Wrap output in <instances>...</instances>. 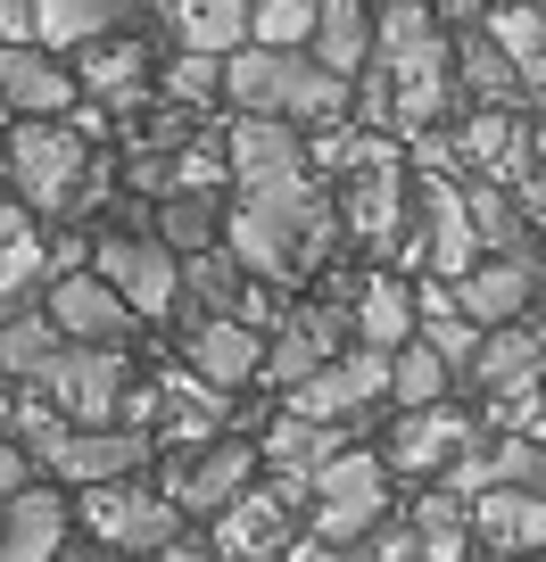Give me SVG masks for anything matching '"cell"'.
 Returning <instances> with one entry per match:
<instances>
[{"label": "cell", "instance_id": "6da1fadb", "mask_svg": "<svg viewBox=\"0 0 546 562\" xmlns=\"http://www.w3.org/2000/svg\"><path fill=\"white\" fill-rule=\"evenodd\" d=\"M339 191H323L315 175H274V182H241L232 199V224H224V248L248 265L257 281H299L332 257L339 240Z\"/></svg>", "mask_w": 546, "mask_h": 562}, {"label": "cell", "instance_id": "7a4b0ae2", "mask_svg": "<svg viewBox=\"0 0 546 562\" xmlns=\"http://www.w3.org/2000/svg\"><path fill=\"white\" fill-rule=\"evenodd\" d=\"M83 175H91L83 124H67V116H18V133H9V191H18L25 207H42L58 224L67 199L83 191Z\"/></svg>", "mask_w": 546, "mask_h": 562}, {"label": "cell", "instance_id": "3957f363", "mask_svg": "<svg viewBox=\"0 0 546 562\" xmlns=\"http://www.w3.org/2000/svg\"><path fill=\"white\" fill-rule=\"evenodd\" d=\"M381 513H389V456L339 447V456L315 472V538H332V546L356 554V546L381 529Z\"/></svg>", "mask_w": 546, "mask_h": 562}, {"label": "cell", "instance_id": "277c9868", "mask_svg": "<svg viewBox=\"0 0 546 562\" xmlns=\"http://www.w3.org/2000/svg\"><path fill=\"white\" fill-rule=\"evenodd\" d=\"M34 389L75 422V430H100V422H116V414H124V389H133V372H124V348H100V339H67V348H58L51 364L34 372Z\"/></svg>", "mask_w": 546, "mask_h": 562}, {"label": "cell", "instance_id": "5b68a950", "mask_svg": "<svg viewBox=\"0 0 546 562\" xmlns=\"http://www.w3.org/2000/svg\"><path fill=\"white\" fill-rule=\"evenodd\" d=\"M182 521H191V513H182L166 488H133V480L83 488V529L108 546V554H133V562H149L158 546H175V538H182Z\"/></svg>", "mask_w": 546, "mask_h": 562}, {"label": "cell", "instance_id": "8992f818", "mask_svg": "<svg viewBox=\"0 0 546 562\" xmlns=\"http://www.w3.org/2000/svg\"><path fill=\"white\" fill-rule=\"evenodd\" d=\"M91 248H100V257H91V273L116 281L142 323H158V315H175V306H182V257L158 240V232H100Z\"/></svg>", "mask_w": 546, "mask_h": 562}, {"label": "cell", "instance_id": "52a82bcc", "mask_svg": "<svg viewBox=\"0 0 546 562\" xmlns=\"http://www.w3.org/2000/svg\"><path fill=\"white\" fill-rule=\"evenodd\" d=\"M257 463H265V447L208 439V447H191V456L166 463V496H175L182 513H199V521H215L224 505H241V496L257 488Z\"/></svg>", "mask_w": 546, "mask_h": 562}, {"label": "cell", "instance_id": "ba28073f", "mask_svg": "<svg viewBox=\"0 0 546 562\" xmlns=\"http://www.w3.org/2000/svg\"><path fill=\"white\" fill-rule=\"evenodd\" d=\"M389 372H398V356H389V348H365V339H356V348H348V356H332L315 381L290 389L282 414H307V422H348V414H365L372 397H389Z\"/></svg>", "mask_w": 546, "mask_h": 562}, {"label": "cell", "instance_id": "9c48e42d", "mask_svg": "<svg viewBox=\"0 0 546 562\" xmlns=\"http://www.w3.org/2000/svg\"><path fill=\"white\" fill-rule=\"evenodd\" d=\"M405 207H414V191H405V158L381 140V149H372V158L339 182V224H348V240L389 248V240L405 232Z\"/></svg>", "mask_w": 546, "mask_h": 562}, {"label": "cell", "instance_id": "30bf717a", "mask_svg": "<svg viewBox=\"0 0 546 562\" xmlns=\"http://www.w3.org/2000/svg\"><path fill=\"white\" fill-rule=\"evenodd\" d=\"M142 463H158V439L133 430V422H100V430H67L42 472L75 480V488H108V480H133Z\"/></svg>", "mask_w": 546, "mask_h": 562}, {"label": "cell", "instance_id": "8fae6325", "mask_svg": "<svg viewBox=\"0 0 546 562\" xmlns=\"http://www.w3.org/2000/svg\"><path fill=\"white\" fill-rule=\"evenodd\" d=\"M265 348H274V339L248 315H182V356H191V372L215 381V389L265 381Z\"/></svg>", "mask_w": 546, "mask_h": 562}, {"label": "cell", "instance_id": "7c38bea8", "mask_svg": "<svg viewBox=\"0 0 546 562\" xmlns=\"http://www.w3.org/2000/svg\"><path fill=\"white\" fill-rule=\"evenodd\" d=\"M464 447H472V422H464L456 405H414V414L389 430L381 456H389V472H398V480H447Z\"/></svg>", "mask_w": 546, "mask_h": 562}, {"label": "cell", "instance_id": "4fadbf2b", "mask_svg": "<svg viewBox=\"0 0 546 562\" xmlns=\"http://www.w3.org/2000/svg\"><path fill=\"white\" fill-rule=\"evenodd\" d=\"M538 290H546V281H538V257H530V248H505V257L472 265V273L456 281L464 315H472L480 331H505V323H530V299H538Z\"/></svg>", "mask_w": 546, "mask_h": 562}, {"label": "cell", "instance_id": "5bb4252c", "mask_svg": "<svg viewBox=\"0 0 546 562\" xmlns=\"http://www.w3.org/2000/svg\"><path fill=\"white\" fill-rule=\"evenodd\" d=\"M51 315H58V331L67 339H100V348H124L133 339V299H124L108 273H58L51 281Z\"/></svg>", "mask_w": 546, "mask_h": 562}, {"label": "cell", "instance_id": "9a60e30c", "mask_svg": "<svg viewBox=\"0 0 546 562\" xmlns=\"http://www.w3.org/2000/svg\"><path fill=\"white\" fill-rule=\"evenodd\" d=\"M75 546V505L34 480L25 496H9V529H0V562H58Z\"/></svg>", "mask_w": 546, "mask_h": 562}, {"label": "cell", "instance_id": "2e32d148", "mask_svg": "<svg viewBox=\"0 0 546 562\" xmlns=\"http://www.w3.org/2000/svg\"><path fill=\"white\" fill-rule=\"evenodd\" d=\"M0 91H9V116H67L83 75H75L51 42H25V50L0 58Z\"/></svg>", "mask_w": 546, "mask_h": 562}, {"label": "cell", "instance_id": "e0dca14e", "mask_svg": "<svg viewBox=\"0 0 546 562\" xmlns=\"http://www.w3.org/2000/svg\"><path fill=\"white\" fill-rule=\"evenodd\" d=\"M546 381V331L538 323H505V331H489L480 339V356H472V389L480 397H530V389Z\"/></svg>", "mask_w": 546, "mask_h": 562}, {"label": "cell", "instance_id": "ac0fdd59", "mask_svg": "<svg viewBox=\"0 0 546 562\" xmlns=\"http://www.w3.org/2000/svg\"><path fill=\"white\" fill-rule=\"evenodd\" d=\"M456 140L472 158V175H489V182H522L530 158H538V124H522V108H480Z\"/></svg>", "mask_w": 546, "mask_h": 562}, {"label": "cell", "instance_id": "d6986e66", "mask_svg": "<svg viewBox=\"0 0 546 562\" xmlns=\"http://www.w3.org/2000/svg\"><path fill=\"white\" fill-rule=\"evenodd\" d=\"M472 529H480V546H489V554L530 562V554H546V496H530V488H489V496H472Z\"/></svg>", "mask_w": 546, "mask_h": 562}, {"label": "cell", "instance_id": "ffe728a7", "mask_svg": "<svg viewBox=\"0 0 546 562\" xmlns=\"http://www.w3.org/2000/svg\"><path fill=\"white\" fill-rule=\"evenodd\" d=\"M224 149H232V175L241 182H274V175H299L307 166V140L290 116H232Z\"/></svg>", "mask_w": 546, "mask_h": 562}, {"label": "cell", "instance_id": "44dd1931", "mask_svg": "<svg viewBox=\"0 0 546 562\" xmlns=\"http://www.w3.org/2000/svg\"><path fill=\"white\" fill-rule=\"evenodd\" d=\"M166 18H175L182 50H208V58H232L257 42V0H166Z\"/></svg>", "mask_w": 546, "mask_h": 562}, {"label": "cell", "instance_id": "7402d4cb", "mask_svg": "<svg viewBox=\"0 0 546 562\" xmlns=\"http://www.w3.org/2000/svg\"><path fill=\"white\" fill-rule=\"evenodd\" d=\"M356 339H365V348H389L398 356L405 339H423V299H414V290H405L398 273H372V281H356Z\"/></svg>", "mask_w": 546, "mask_h": 562}, {"label": "cell", "instance_id": "603a6c76", "mask_svg": "<svg viewBox=\"0 0 546 562\" xmlns=\"http://www.w3.org/2000/svg\"><path fill=\"white\" fill-rule=\"evenodd\" d=\"M290 67H299V50H265V42H248V50H232L224 100L241 108V116H282V108H290Z\"/></svg>", "mask_w": 546, "mask_h": 562}, {"label": "cell", "instance_id": "cb8c5ba5", "mask_svg": "<svg viewBox=\"0 0 546 562\" xmlns=\"http://www.w3.org/2000/svg\"><path fill=\"white\" fill-rule=\"evenodd\" d=\"M0 232H9V257H0V290H9V306H34L42 281H58V248H42L34 207H25V199H9V207H0Z\"/></svg>", "mask_w": 546, "mask_h": 562}, {"label": "cell", "instance_id": "d4e9b609", "mask_svg": "<svg viewBox=\"0 0 546 562\" xmlns=\"http://www.w3.org/2000/svg\"><path fill=\"white\" fill-rule=\"evenodd\" d=\"M257 290H248V265L232 248H208V257H182V315H248Z\"/></svg>", "mask_w": 546, "mask_h": 562}, {"label": "cell", "instance_id": "484cf974", "mask_svg": "<svg viewBox=\"0 0 546 562\" xmlns=\"http://www.w3.org/2000/svg\"><path fill=\"white\" fill-rule=\"evenodd\" d=\"M456 83L472 91L480 108H513V100L530 91V83H522V67L505 58V42H497L489 25H464V42H456Z\"/></svg>", "mask_w": 546, "mask_h": 562}, {"label": "cell", "instance_id": "4316f807", "mask_svg": "<svg viewBox=\"0 0 546 562\" xmlns=\"http://www.w3.org/2000/svg\"><path fill=\"white\" fill-rule=\"evenodd\" d=\"M75 75H83V91H91V100L124 108V100H142V83H149V58H142V42L108 34V42H83V50H75Z\"/></svg>", "mask_w": 546, "mask_h": 562}, {"label": "cell", "instance_id": "83f0119b", "mask_svg": "<svg viewBox=\"0 0 546 562\" xmlns=\"http://www.w3.org/2000/svg\"><path fill=\"white\" fill-rule=\"evenodd\" d=\"M224 224H232V207H215V191H166L158 199V240L175 257H208L224 240Z\"/></svg>", "mask_w": 546, "mask_h": 562}, {"label": "cell", "instance_id": "f1b7e54d", "mask_svg": "<svg viewBox=\"0 0 546 562\" xmlns=\"http://www.w3.org/2000/svg\"><path fill=\"white\" fill-rule=\"evenodd\" d=\"M372 9L365 0H323V18H315V42L307 50L323 58V67H339V75H365V58H372Z\"/></svg>", "mask_w": 546, "mask_h": 562}, {"label": "cell", "instance_id": "f546056e", "mask_svg": "<svg viewBox=\"0 0 546 562\" xmlns=\"http://www.w3.org/2000/svg\"><path fill=\"white\" fill-rule=\"evenodd\" d=\"M133 9H142V0H42V42H51V50H83V42L124 34Z\"/></svg>", "mask_w": 546, "mask_h": 562}, {"label": "cell", "instance_id": "4dcf8cb0", "mask_svg": "<svg viewBox=\"0 0 546 562\" xmlns=\"http://www.w3.org/2000/svg\"><path fill=\"white\" fill-rule=\"evenodd\" d=\"M265 463L274 472H323V463L339 456V422H307V414H282L274 430H265Z\"/></svg>", "mask_w": 546, "mask_h": 562}, {"label": "cell", "instance_id": "1f68e13d", "mask_svg": "<svg viewBox=\"0 0 546 562\" xmlns=\"http://www.w3.org/2000/svg\"><path fill=\"white\" fill-rule=\"evenodd\" d=\"M58 348H67V331H58L51 306H9V331H0V364H9V381H34Z\"/></svg>", "mask_w": 546, "mask_h": 562}, {"label": "cell", "instance_id": "d6a6232c", "mask_svg": "<svg viewBox=\"0 0 546 562\" xmlns=\"http://www.w3.org/2000/svg\"><path fill=\"white\" fill-rule=\"evenodd\" d=\"M489 34L505 42V58L522 67V83L546 91V9H530V0H497V9H489Z\"/></svg>", "mask_w": 546, "mask_h": 562}, {"label": "cell", "instance_id": "836d02e7", "mask_svg": "<svg viewBox=\"0 0 546 562\" xmlns=\"http://www.w3.org/2000/svg\"><path fill=\"white\" fill-rule=\"evenodd\" d=\"M447 381H456V364H447L431 339H405L398 348V372H389V397L414 414V405H447Z\"/></svg>", "mask_w": 546, "mask_h": 562}, {"label": "cell", "instance_id": "e575fe53", "mask_svg": "<svg viewBox=\"0 0 546 562\" xmlns=\"http://www.w3.org/2000/svg\"><path fill=\"white\" fill-rule=\"evenodd\" d=\"M224 75H232V58L182 50L175 67L158 75V91H166V100H175V108H215V100H224Z\"/></svg>", "mask_w": 546, "mask_h": 562}, {"label": "cell", "instance_id": "d590c367", "mask_svg": "<svg viewBox=\"0 0 546 562\" xmlns=\"http://www.w3.org/2000/svg\"><path fill=\"white\" fill-rule=\"evenodd\" d=\"M464 199H472V224H480V240H489L497 257H505V248H530V240H522V207L505 199V182L472 175V182H464Z\"/></svg>", "mask_w": 546, "mask_h": 562}, {"label": "cell", "instance_id": "8d00e7d4", "mask_svg": "<svg viewBox=\"0 0 546 562\" xmlns=\"http://www.w3.org/2000/svg\"><path fill=\"white\" fill-rule=\"evenodd\" d=\"M315 18H323V0H257V42L265 50H307Z\"/></svg>", "mask_w": 546, "mask_h": 562}, {"label": "cell", "instance_id": "74e56055", "mask_svg": "<svg viewBox=\"0 0 546 562\" xmlns=\"http://www.w3.org/2000/svg\"><path fill=\"white\" fill-rule=\"evenodd\" d=\"M423 339H431V348H439L456 372H472V356H480V339H489V331H480V323L456 306V315H423Z\"/></svg>", "mask_w": 546, "mask_h": 562}, {"label": "cell", "instance_id": "f35d334b", "mask_svg": "<svg viewBox=\"0 0 546 562\" xmlns=\"http://www.w3.org/2000/svg\"><path fill=\"white\" fill-rule=\"evenodd\" d=\"M224 175H232V149H224V140H191V149L175 158V191H215Z\"/></svg>", "mask_w": 546, "mask_h": 562}, {"label": "cell", "instance_id": "ab89813d", "mask_svg": "<svg viewBox=\"0 0 546 562\" xmlns=\"http://www.w3.org/2000/svg\"><path fill=\"white\" fill-rule=\"evenodd\" d=\"M0 34H9V50L42 42V0H0Z\"/></svg>", "mask_w": 546, "mask_h": 562}, {"label": "cell", "instance_id": "60d3db41", "mask_svg": "<svg viewBox=\"0 0 546 562\" xmlns=\"http://www.w3.org/2000/svg\"><path fill=\"white\" fill-rule=\"evenodd\" d=\"M58 562H108V554H100V538H91V546H67Z\"/></svg>", "mask_w": 546, "mask_h": 562}, {"label": "cell", "instance_id": "b9f144b4", "mask_svg": "<svg viewBox=\"0 0 546 562\" xmlns=\"http://www.w3.org/2000/svg\"><path fill=\"white\" fill-rule=\"evenodd\" d=\"M538 175H546V124H538Z\"/></svg>", "mask_w": 546, "mask_h": 562}, {"label": "cell", "instance_id": "7bdbcfd3", "mask_svg": "<svg viewBox=\"0 0 546 562\" xmlns=\"http://www.w3.org/2000/svg\"><path fill=\"white\" fill-rule=\"evenodd\" d=\"M538 281H546V257H538Z\"/></svg>", "mask_w": 546, "mask_h": 562}, {"label": "cell", "instance_id": "ee69618b", "mask_svg": "<svg viewBox=\"0 0 546 562\" xmlns=\"http://www.w3.org/2000/svg\"><path fill=\"white\" fill-rule=\"evenodd\" d=\"M530 9H546V0H530Z\"/></svg>", "mask_w": 546, "mask_h": 562}, {"label": "cell", "instance_id": "f6af8a7d", "mask_svg": "<svg viewBox=\"0 0 546 562\" xmlns=\"http://www.w3.org/2000/svg\"><path fill=\"white\" fill-rule=\"evenodd\" d=\"M538 331H546V315H538Z\"/></svg>", "mask_w": 546, "mask_h": 562}]
</instances>
